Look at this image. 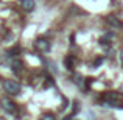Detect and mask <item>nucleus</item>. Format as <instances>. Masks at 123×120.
<instances>
[{"mask_svg":"<svg viewBox=\"0 0 123 120\" xmlns=\"http://www.w3.org/2000/svg\"><path fill=\"white\" fill-rule=\"evenodd\" d=\"M3 87H5V90L9 95H17V94H20V84L14 80H5Z\"/></svg>","mask_w":123,"mask_h":120,"instance_id":"f03ea898","label":"nucleus"},{"mask_svg":"<svg viewBox=\"0 0 123 120\" xmlns=\"http://www.w3.org/2000/svg\"><path fill=\"white\" fill-rule=\"evenodd\" d=\"M106 22H108V25H111L112 28H123V22L120 20L118 17H115V16H108L106 17Z\"/></svg>","mask_w":123,"mask_h":120,"instance_id":"39448f33","label":"nucleus"},{"mask_svg":"<svg viewBox=\"0 0 123 120\" xmlns=\"http://www.w3.org/2000/svg\"><path fill=\"white\" fill-rule=\"evenodd\" d=\"M120 59H122V64H123V50L120 51Z\"/></svg>","mask_w":123,"mask_h":120,"instance_id":"ddd939ff","label":"nucleus"},{"mask_svg":"<svg viewBox=\"0 0 123 120\" xmlns=\"http://www.w3.org/2000/svg\"><path fill=\"white\" fill-rule=\"evenodd\" d=\"M64 66H66L67 70H72L73 69V58L72 56H66L64 58Z\"/></svg>","mask_w":123,"mask_h":120,"instance_id":"6e6552de","label":"nucleus"},{"mask_svg":"<svg viewBox=\"0 0 123 120\" xmlns=\"http://www.w3.org/2000/svg\"><path fill=\"white\" fill-rule=\"evenodd\" d=\"M36 48L42 53H47L48 50H50V42L48 39H45V38H39V39L36 41Z\"/></svg>","mask_w":123,"mask_h":120,"instance_id":"20e7f679","label":"nucleus"},{"mask_svg":"<svg viewBox=\"0 0 123 120\" xmlns=\"http://www.w3.org/2000/svg\"><path fill=\"white\" fill-rule=\"evenodd\" d=\"M64 120H75V119H73V115H69V117H66Z\"/></svg>","mask_w":123,"mask_h":120,"instance_id":"f8f14e48","label":"nucleus"},{"mask_svg":"<svg viewBox=\"0 0 123 120\" xmlns=\"http://www.w3.org/2000/svg\"><path fill=\"white\" fill-rule=\"evenodd\" d=\"M101 63H103V58H97V59H95V63H93V67H98Z\"/></svg>","mask_w":123,"mask_h":120,"instance_id":"9b49d317","label":"nucleus"},{"mask_svg":"<svg viewBox=\"0 0 123 120\" xmlns=\"http://www.w3.org/2000/svg\"><path fill=\"white\" fill-rule=\"evenodd\" d=\"M73 81H75L80 87H83V76L81 75H75V76H73Z\"/></svg>","mask_w":123,"mask_h":120,"instance_id":"1a4fd4ad","label":"nucleus"},{"mask_svg":"<svg viewBox=\"0 0 123 120\" xmlns=\"http://www.w3.org/2000/svg\"><path fill=\"white\" fill-rule=\"evenodd\" d=\"M11 67H12V72L20 73V72H22V67H24V64H22V61L14 59V61H12V64H11Z\"/></svg>","mask_w":123,"mask_h":120,"instance_id":"0eeeda50","label":"nucleus"},{"mask_svg":"<svg viewBox=\"0 0 123 120\" xmlns=\"http://www.w3.org/2000/svg\"><path fill=\"white\" fill-rule=\"evenodd\" d=\"M41 120H55V117H53L51 114H44V115L41 117Z\"/></svg>","mask_w":123,"mask_h":120,"instance_id":"9d476101","label":"nucleus"},{"mask_svg":"<svg viewBox=\"0 0 123 120\" xmlns=\"http://www.w3.org/2000/svg\"><path fill=\"white\" fill-rule=\"evenodd\" d=\"M0 106H2V109H3V111H6L8 114L16 112V105H14V101H12L11 98H8V97H2V98H0Z\"/></svg>","mask_w":123,"mask_h":120,"instance_id":"7ed1b4c3","label":"nucleus"},{"mask_svg":"<svg viewBox=\"0 0 123 120\" xmlns=\"http://www.w3.org/2000/svg\"><path fill=\"white\" fill-rule=\"evenodd\" d=\"M22 8L25 11H33L34 9V0H22Z\"/></svg>","mask_w":123,"mask_h":120,"instance_id":"423d86ee","label":"nucleus"},{"mask_svg":"<svg viewBox=\"0 0 123 120\" xmlns=\"http://www.w3.org/2000/svg\"><path fill=\"white\" fill-rule=\"evenodd\" d=\"M120 94L118 92H114V90H109V92H106L105 95H103V101H105L106 106H111V108H123V106L120 105Z\"/></svg>","mask_w":123,"mask_h":120,"instance_id":"f257e3e1","label":"nucleus"}]
</instances>
